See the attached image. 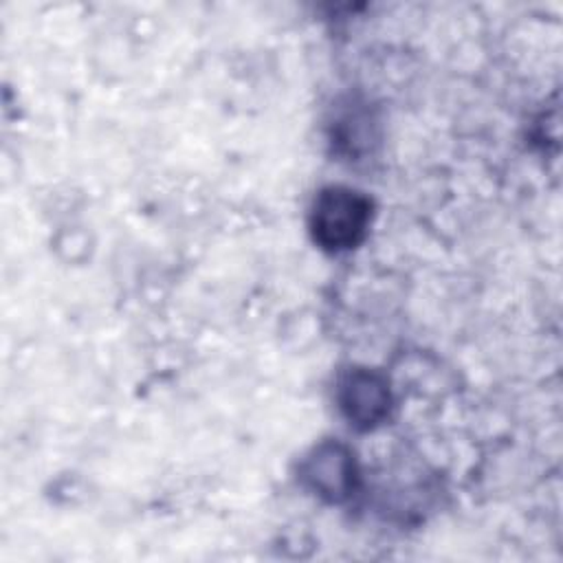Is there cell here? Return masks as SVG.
Instances as JSON below:
<instances>
[{"label": "cell", "instance_id": "obj_3", "mask_svg": "<svg viewBox=\"0 0 563 563\" xmlns=\"http://www.w3.org/2000/svg\"><path fill=\"white\" fill-rule=\"evenodd\" d=\"M303 477L312 490L336 501L352 488L354 464L341 444H323L314 451L312 457H308Z\"/></svg>", "mask_w": 563, "mask_h": 563}, {"label": "cell", "instance_id": "obj_1", "mask_svg": "<svg viewBox=\"0 0 563 563\" xmlns=\"http://www.w3.org/2000/svg\"><path fill=\"white\" fill-rule=\"evenodd\" d=\"M372 202L356 189L328 187L323 189L310 213L314 240L330 251L356 246L369 224Z\"/></svg>", "mask_w": 563, "mask_h": 563}, {"label": "cell", "instance_id": "obj_2", "mask_svg": "<svg viewBox=\"0 0 563 563\" xmlns=\"http://www.w3.org/2000/svg\"><path fill=\"white\" fill-rule=\"evenodd\" d=\"M341 407L354 424L372 427L387 413L389 407V389L385 378L367 369L350 372L341 383Z\"/></svg>", "mask_w": 563, "mask_h": 563}]
</instances>
